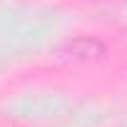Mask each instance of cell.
I'll list each match as a JSON object with an SVG mask.
<instances>
[{
	"label": "cell",
	"instance_id": "obj_1",
	"mask_svg": "<svg viewBox=\"0 0 127 127\" xmlns=\"http://www.w3.org/2000/svg\"><path fill=\"white\" fill-rule=\"evenodd\" d=\"M70 50L75 52V57H80V60H90V57H102L105 55V47L97 42V40H75L72 45H70Z\"/></svg>",
	"mask_w": 127,
	"mask_h": 127
}]
</instances>
